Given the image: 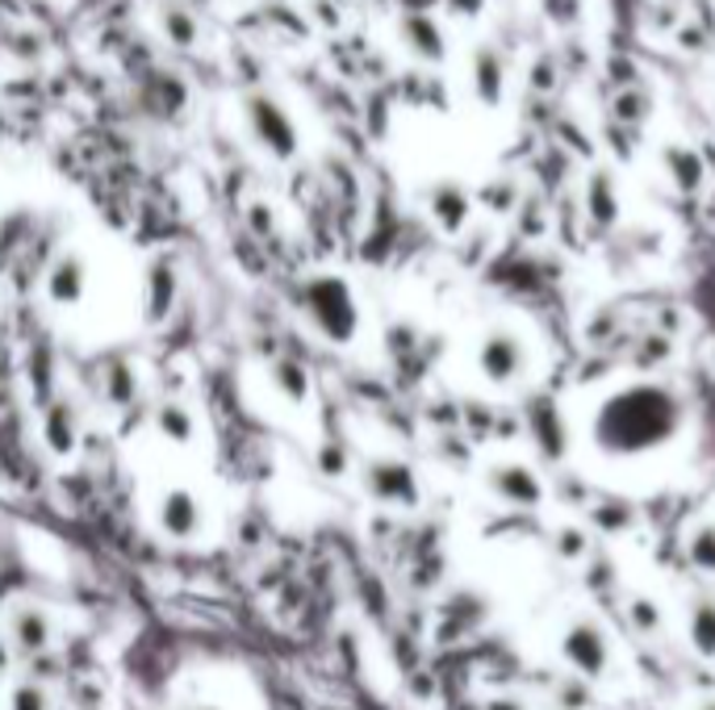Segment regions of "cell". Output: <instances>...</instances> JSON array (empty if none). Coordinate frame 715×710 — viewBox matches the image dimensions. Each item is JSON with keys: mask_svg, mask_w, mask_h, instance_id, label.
Here are the masks:
<instances>
[{"mask_svg": "<svg viewBox=\"0 0 715 710\" xmlns=\"http://www.w3.org/2000/svg\"><path fill=\"white\" fill-rule=\"evenodd\" d=\"M686 426V406L670 385H628L603 397L590 418V439L607 459H640L670 447Z\"/></svg>", "mask_w": 715, "mask_h": 710, "instance_id": "obj_1", "label": "cell"}, {"mask_svg": "<svg viewBox=\"0 0 715 710\" xmlns=\"http://www.w3.org/2000/svg\"><path fill=\"white\" fill-rule=\"evenodd\" d=\"M301 306H306V313H310V322L318 326L322 339H331V343L356 339L360 310L352 289H348V280H339V276H315L301 289Z\"/></svg>", "mask_w": 715, "mask_h": 710, "instance_id": "obj_2", "label": "cell"}, {"mask_svg": "<svg viewBox=\"0 0 715 710\" xmlns=\"http://www.w3.org/2000/svg\"><path fill=\"white\" fill-rule=\"evenodd\" d=\"M243 113H248L255 143L264 146L273 159H294L297 146H301V134H297V125L285 104L276 101V97H268V92H252L243 101Z\"/></svg>", "mask_w": 715, "mask_h": 710, "instance_id": "obj_3", "label": "cell"}, {"mask_svg": "<svg viewBox=\"0 0 715 710\" xmlns=\"http://www.w3.org/2000/svg\"><path fill=\"white\" fill-rule=\"evenodd\" d=\"M561 656L573 673L586 677H607L610 673V640L594 619H573L561 635Z\"/></svg>", "mask_w": 715, "mask_h": 710, "instance_id": "obj_4", "label": "cell"}, {"mask_svg": "<svg viewBox=\"0 0 715 710\" xmlns=\"http://www.w3.org/2000/svg\"><path fill=\"white\" fill-rule=\"evenodd\" d=\"M477 368L490 385H515L527 376V343L515 331H490L477 347Z\"/></svg>", "mask_w": 715, "mask_h": 710, "instance_id": "obj_5", "label": "cell"}, {"mask_svg": "<svg viewBox=\"0 0 715 710\" xmlns=\"http://www.w3.org/2000/svg\"><path fill=\"white\" fill-rule=\"evenodd\" d=\"M364 489H369V498L385 501V506H415L419 501V477L406 459H369L364 464Z\"/></svg>", "mask_w": 715, "mask_h": 710, "instance_id": "obj_6", "label": "cell"}, {"mask_svg": "<svg viewBox=\"0 0 715 710\" xmlns=\"http://www.w3.org/2000/svg\"><path fill=\"white\" fill-rule=\"evenodd\" d=\"M490 493L498 501H506V506L536 510L544 501V485H540V477L527 464H494L490 468Z\"/></svg>", "mask_w": 715, "mask_h": 710, "instance_id": "obj_7", "label": "cell"}, {"mask_svg": "<svg viewBox=\"0 0 715 710\" xmlns=\"http://www.w3.org/2000/svg\"><path fill=\"white\" fill-rule=\"evenodd\" d=\"M88 289V264L76 251H64L51 268H46V297L55 306H76Z\"/></svg>", "mask_w": 715, "mask_h": 710, "instance_id": "obj_8", "label": "cell"}, {"mask_svg": "<svg viewBox=\"0 0 715 710\" xmlns=\"http://www.w3.org/2000/svg\"><path fill=\"white\" fill-rule=\"evenodd\" d=\"M427 209H431V218H436V226H440L443 234H461L464 222H469V213H473V197H469L461 185L440 180V185L427 192Z\"/></svg>", "mask_w": 715, "mask_h": 710, "instance_id": "obj_9", "label": "cell"}, {"mask_svg": "<svg viewBox=\"0 0 715 710\" xmlns=\"http://www.w3.org/2000/svg\"><path fill=\"white\" fill-rule=\"evenodd\" d=\"M160 526L172 540H193L201 531V501L189 489H168L160 501Z\"/></svg>", "mask_w": 715, "mask_h": 710, "instance_id": "obj_10", "label": "cell"}, {"mask_svg": "<svg viewBox=\"0 0 715 710\" xmlns=\"http://www.w3.org/2000/svg\"><path fill=\"white\" fill-rule=\"evenodd\" d=\"M9 640L22 647V652H43L51 640H55V623L43 606L22 602L13 614H9Z\"/></svg>", "mask_w": 715, "mask_h": 710, "instance_id": "obj_11", "label": "cell"}, {"mask_svg": "<svg viewBox=\"0 0 715 710\" xmlns=\"http://www.w3.org/2000/svg\"><path fill=\"white\" fill-rule=\"evenodd\" d=\"M402 42L410 46V55H419L427 63H440L448 55V38H443L440 21L431 13H406L402 18Z\"/></svg>", "mask_w": 715, "mask_h": 710, "instance_id": "obj_12", "label": "cell"}, {"mask_svg": "<svg viewBox=\"0 0 715 710\" xmlns=\"http://www.w3.org/2000/svg\"><path fill=\"white\" fill-rule=\"evenodd\" d=\"M661 164H666V171H670V180L678 192H698V188H703L707 167H703V155H698L694 146H666V151H661Z\"/></svg>", "mask_w": 715, "mask_h": 710, "instance_id": "obj_13", "label": "cell"}, {"mask_svg": "<svg viewBox=\"0 0 715 710\" xmlns=\"http://www.w3.org/2000/svg\"><path fill=\"white\" fill-rule=\"evenodd\" d=\"M43 439L51 443V452H72L80 439V414L72 401H51L43 414Z\"/></svg>", "mask_w": 715, "mask_h": 710, "instance_id": "obj_14", "label": "cell"}, {"mask_svg": "<svg viewBox=\"0 0 715 710\" xmlns=\"http://www.w3.org/2000/svg\"><path fill=\"white\" fill-rule=\"evenodd\" d=\"M586 218L598 230H610L619 222V192L610 185L607 171H594L586 185Z\"/></svg>", "mask_w": 715, "mask_h": 710, "instance_id": "obj_15", "label": "cell"}, {"mask_svg": "<svg viewBox=\"0 0 715 710\" xmlns=\"http://www.w3.org/2000/svg\"><path fill=\"white\" fill-rule=\"evenodd\" d=\"M473 88H477V97H482L485 104H498V101H503L506 67H503V59H498V51L482 46V51L473 55Z\"/></svg>", "mask_w": 715, "mask_h": 710, "instance_id": "obj_16", "label": "cell"}, {"mask_svg": "<svg viewBox=\"0 0 715 710\" xmlns=\"http://www.w3.org/2000/svg\"><path fill=\"white\" fill-rule=\"evenodd\" d=\"M268 376H273V389L285 397V401H294V406L310 401V373H306V364H301V359L280 355V359H273Z\"/></svg>", "mask_w": 715, "mask_h": 710, "instance_id": "obj_17", "label": "cell"}, {"mask_svg": "<svg viewBox=\"0 0 715 710\" xmlns=\"http://www.w3.org/2000/svg\"><path fill=\"white\" fill-rule=\"evenodd\" d=\"M686 635H691L694 656H703V661H715V598H698V602L691 606Z\"/></svg>", "mask_w": 715, "mask_h": 710, "instance_id": "obj_18", "label": "cell"}, {"mask_svg": "<svg viewBox=\"0 0 715 710\" xmlns=\"http://www.w3.org/2000/svg\"><path fill=\"white\" fill-rule=\"evenodd\" d=\"M160 25H164V34H168L172 46H180V51H189L193 42L201 38V25L193 18L189 4H180V0H168L164 9H160Z\"/></svg>", "mask_w": 715, "mask_h": 710, "instance_id": "obj_19", "label": "cell"}, {"mask_svg": "<svg viewBox=\"0 0 715 710\" xmlns=\"http://www.w3.org/2000/svg\"><path fill=\"white\" fill-rule=\"evenodd\" d=\"M172 301H176V268L168 259H160L147 271V313L151 318H164L172 310Z\"/></svg>", "mask_w": 715, "mask_h": 710, "instance_id": "obj_20", "label": "cell"}, {"mask_svg": "<svg viewBox=\"0 0 715 710\" xmlns=\"http://www.w3.org/2000/svg\"><path fill=\"white\" fill-rule=\"evenodd\" d=\"M155 431L172 443H189L193 431H197V418L189 414V406H180V401H164V406H155Z\"/></svg>", "mask_w": 715, "mask_h": 710, "instance_id": "obj_21", "label": "cell"}, {"mask_svg": "<svg viewBox=\"0 0 715 710\" xmlns=\"http://www.w3.org/2000/svg\"><path fill=\"white\" fill-rule=\"evenodd\" d=\"M628 623L636 635H657L661 626H666V614H661V606L657 598H645V593H636L628 602Z\"/></svg>", "mask_w": 715, "mask_h": 710, "instance_id": "obj_22", "label": "cell"}, {"mask_svg": "<svg viewBox=\"0 0 715 710\" xmlns=\"http://www.w3.org/2000/svg\"><path fill=\"white\" fill-rule=\"evenodd\" d=\"M686 556L698 573H715V522H703L694 526L691 540H686Z\"/></svg>", "mask_w": 715, "mask_h": 710, "instance_id": "obj_23", "label": "cell"}, {"mask_svg": "<svg viewBox=\"0 0 715 710\" xmlns=\"http://www.w3.org/2000/svg\"><path fill=\"white\" fill-rule=\"evenodd\" d=\"M552 547H557V556L565 564H578V561H586L590 556V540H586V531L582 526H561L557 531V540H552Z\"/></svg>", "mask_w": 715, "mask_h": 710, "instance_id": "obj_24", "label": "cell"}, {"mask_svg": "<svg viewBox=\"0 0 715 710\" xmlns=\"http://www.w3.org/2000/svg\"><path fill=\"white\" fill-rule=\"evenodd\" d=\"M594 522L603 526V531H631L636 526V510L624 506V501H603V506H594Z\"/></svg>", "mask_w": 715, "mask_h": 710, "instance_id": "obj_25", "label": "cell"}, {"mask_svg": "<svg viewBox=\"0 0 715 710\" xmlns=\"http://www.w3.org/2000/svg\"><path fill=\"white\" fill-rule=\"evenodd\" d=\"M134 393H139L134 373H130L127 364H113V368L106 373V397L113 401V406H127V401H134Z\"/></svg>", "mask_w": 715, "mask_h": 710, "instance_id": "obj_26", "label": "cell"}, {"mask_svg": "<svg viewBox=\"0 0 715 710\" xmlns=\"http://www.w3.org/2000/svg\"><path fill=\"white\" fill-rule=\"evenodd\" d=\"M318 473H327V477H343L348 473V447L339 439H327L318 447Z\"/></svg>", "mask_w": 715, "mask_h": 710, "instance_id": "obj_27", "label": "cell"}, {"mask_svg": "<svg viewBox=\"0 0 715 710\" xmlns=\"http://www.w3.org/2000/svg\"><path fill=\"white\" fill-rule=\"evenodd\" d=\"M9 710H51V698H46L43 686L22 681V686H13V694H9Z\"/></svg>", "mask_w": 715, "mask_h": 710, "instance_id": "obj_28", "label": "cell"}, {"mask_svg": "<svg viewBox=\"0 0 715 710\" xmlns=\"http://www.w3.org/2000/svg\"><path fill=\"white\" fill-rule=\"evenodd\" d=\"M557 698H561V707H565V710H586L590 707L586 681H569V686L557 689Z\"/></svg>", "mask_w": 715, "mask_h": 710, "instance_id": "obj_29", "label": "cell"}, {"mask_svg": "<svg viewBox=\"0 0 715 710\" xmlns=\"http://www.w3.org/2000/svg\"><path fill=\"white\" fill-rule=\"evenodd\" d=\"M248 222H252L255 234H273V209L264 206V201H255V206L248 209Z\"/></svg>", "mask_w": 715, "mask_h": 710, "instance_id": "obj_30", "label": "cell"}, {"mask_svg": "<svg viewBox=\"0 0 715 710\" xmlns=\"http://www.w3.org/2000/svg\"><path fill=\"white\" fill-rule=\"evenodd\" d=\"M443 4H448L457 18H473V13H482L485 0H443Z\"/></svg>", "mask_w": 715, "mask_h": 710, "instance_id": "obj_31", "label": "cell"}, {"mask_svg": "<svg viewBox=\"0 0 715 710\" xmlns=\"http://www.w3.org/2000/svg\"><path fill=\"white\" fill-rule=\"evenodd\" d=\"M402 9H406V13H431L436 0H402Z\"/></svg>", "mask_w": 715, "mask_h": 710, "instance_id": "obj_32", "label": "cell"}, {"mask_svg": "<svg viewBox=\"0 0 715 710\" xmlns=\"http://www.w3.org/2000/svg\"><path fill=\"white\" fill-rule=\"evenodd\" d=\"M485 710H524L519 698H494V702H485Z\"/></svg>", "mask_w": 715, "mask_h": 710, "instance_id": "obj_33", "label": "cell"}, {"mask_svg": "<svg viewBox=\"0 0 715 710\" xmlns=\"http://www.w3.org/2000/svg\"><path fill=\"white\" fill-rule=\"evenodd\" d=\"M4 668H9V644L0 640V673H4Z\"/></svg>", "mask_w": 715, "mask_h": 710, "instance_id": "obj_34", "label": "cell"}, {"mask_svg": "<svg viewBox=\"0 0 715 710\" xmlns=\"http://www.w3.org/2000/svg\"><path fill=\"white\" fill-rule=\"evenodd\" d=\"M698 710H715V698H707V702H698Z\"/></svg>", "mask_w": 715, "mask_h": 710, "instance_id": "obj_35", "label": "cell"}, {"mask_svg": "<svg viewBox=\"0 0 715 710\" xmlns=\"http://www.w3.org/2000/svg\"><path fill=\"white\" fill-rule=\"evenodd\" d=\"M185 710H218V707H206V702H201V707H185Z\"/></svg>", "mask_w": 715, "mask_h": 710, "instance_id": "obj_36", "label": "cell"}]
</instances>
